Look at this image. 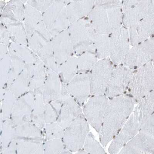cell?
<instances>
[{"instance_id":"obj_1","label":"cell","mask_w":154,"mask_h":154,"mask_svg":"<svg viewBox=\"0 0 154 154\" xmlns=\"http://www.w3.org/2000/svg\"><path fill=\"white\" fill-rule=\"evenodd\" d=\"M126 94L109 99L100 132V142L105 146L112 141L127 121L135 105Z\"/></svg>"},{"instance_id":"obj_2","label":"cell","mask_w":154,"mask_h":154,"mask_svg":"<svg viewBox=\"0 0 154 154\" xmlns=\"http://www.w3.org/2000/svg\"><path fill=\"white\" fill-rule=\"evenodd\" d=\"M87 18L97 33L110 35L123 26L122 1H95Z\"/></svg>"},{"instance_id":"obj_3","label":"cell","mask_w":154,"mask_h":154,"mask_svg":"<svg viewBox=\"0 0 154 154\" xmlns=\"http://www.w3.org/2000/svg\"><path fill=\"white\" fill-rule=\"evenodd\" d=\"M68 29L74 55L77 57L86 51L95 52L96 33L87 17L70 24Z\"/></svg>"},{"instance_id":"obj_4","label":"cell","mask_w":154,"mask_h":154,"mask_svg":"<svg viewBox=\"0 0 154 154\" xmlns=\"http://www.w3.org/2000/svg\"><path fill=\"white\" fill-rule=\"evenodd\" d=\"M154 89V60L134 70L127 94L136 104Z\"/></svg>"},{"instance_id":"obj_5","label":"cell","mask_w":154,"mask_h":154,"mask_svg":"<svg viewBox=\"0 0 154 154\" xmlns=\"http://www.w3.org/2000/svg\"><path fill=\"white\" fill-rule=\"evenodd\" d=\"M118 153L154 154V114L144 124L138 133L122 148Z\"/></svg>"},{"instance_id":"obj_6","label":"cell","mask_w":154,"mask_h":154,"mask_svg":"<svg viewBox=\"0 0 154 154\" xmlns=\"http://www.w3.org/2000/svg\"><path fill=\"white\" fill-rule=\"evenodd\" d=\"M89 132L88 122L82 113L64 130L63 139L64 147L72 152H77L83 148Z\"/></svg>"},{"instance_id":"obj_7","label":"cell","mask_w":154,"mask_h":154,"mask_svg":"<svg viewBox=\"0 0 154 154\" xmlns=\"http://www.w3.org/2000/svg\"><path fill=\"white\" fill-rule=\"evenodd\" d=\"M123 27L126 28L142 20L154 9V1H122Z\"/></svg>"},{"instance_id":"obj_8","label":"cell","mask_w":154,"mask_h":154,"mask_svg":"<svg viewBox=\"0 0 154 154\" xmlns=\"http://www.w3.org/2000/svg\"><path fill=\"white\" fill-rule=\"evenodd\" d=\"M114 67L109 58L99 60L90 72L91 95L105 94Z\"/></svg>"},{"instance_id":"obj_9","label":"cell","mask_w":154,"mask_h":154,"mask_svg":"<svg viewBox=\"0 0 154 154\" xmlns=\"http://www.w3.org/2000/svg\"><path fill=\"white\" fill-rule=\"evenodd\" d=\"M154 36L141 43L131 46L122 64L136 70L153 61Z\"/></svg>"},{"instance_id":"obj_10","label":"cell","mask_w":154,"mask_h":154,"mask_svg":"<svg viewBox=\"0 0 154 154\" xmlns=\"http://www.w3.org/2000/svg\"><path fill=\"white\" fill-rule=\"evenodd\" d=\"M134 71L122 64L115 65L105 96L111 99L127 94Z\"/></svg>"},{"instance_id":"obj_11","label":"cell","mask_w":154,"mask_h":154,"mask_svg":"<svg viewBox=\"0 0 154 154\" xmlns=\"http://www.w3.org/2000/svg\"><path fill=\"white\" fill-rule=\"evenodd\" d=\"M109 99L105 94L91 95L82 108V114L92 127L99 133Z\"/></svg>"},{"instance_id":"obj_12","label":"cell","mask_w":154,"mask_h":154,"mask_svg":"<svg viewBox=\"0 0 154 154\" xmlns=\"http://www.w3.org/2000/svg\"><path fill=\"white\" fill-rule=\"evenodd\" d=\"M60 99L62 105L56 122L65 130L75 118L82 113V110L76 100L68 93L66 85L62 83Z\"/></svg>"},{"instance_id":"obj_13","label":"cell","mask_w":154,"mask_h":154,"mask_svg":"<svg viewBox=\"0 0 154 154\" xmlns=\"http://www.w3.org/2000/svg\"><path fill=\"white\" fill-rule=\"evenodd\" d=\"M110 36L109 58L115 65L122 64L131 47L128 29L122 26Z\"/></svg>"},{"instance_id":"obj_14","label":"cell","mask_w":154,"mask_h":154,"mask_svg":"<svg viewBox=\"0 0 154 154\" xmlns=\"http://www.w3.org/2000/svg\"><path fill=\"white\" fill-rule=\"evenodd\" d=\"M67 91L81 107L91 96L90 73H78L66 85Z\"/></svg>"},{"instance_id":"obj_15","label":"cell","mask_w":154,"mask_h":154,"mask_svg":"<svg viewBox=\"0 0 154 154\" xmlns=\"http://www.w3.org/2000/svg\"><path fill=\"white\" fill-rule=\"evenodd\" d=\"M34 99L35 93L32 90L17 98L10 118L16 126L32 121Z\"/></svg>"},{"instance_id":"obj_16","label":"cell","mask_w":154,"mask_h":154,"mask_svg":"<svg viewBox=\"0 0 154 154\" xmlns=\"http://www.w3.org/2000/svg\"><path fill=\"white\" fill-rule=\"evenodd\" d=\"M141 127L132 113L123 127L112 140L108 149L109 153H119L122 148L138 133Z\"/></svg>"},{"instance_id":"obj_17","label":"cell","mask_w":154,"mask_h":154,"mask_svg":"<svg viewBox=\"0 0 154 154\" xmlns=\"http://www.w3.org/2000/svg\"><path fill=\"white\" fill-rule=\"evenodd\" d=\"M128 30L131 46L145 42L154 36V9Z\"/></svg>"},{"instance_id":"obj_18","label":"cell","mask_w":154,"mask_h":154,"mask_svg":"<svg viewBox=\"0 0 154 154\" xmlns=\"http://www.w3.org/2000/svg\"><path fill=\"white\" fill-rule=\"evenodd\" d=\"M51 43L58 66L74 55L68 29L62 31L53 37Z\"/></svg>"},{"instance_id":"obj_19","label":"cell","mask_w":154,"mask_h":154,"mask_svg":"<svg viewBox=\"0 0 154 154\" xmlns=\"http://www.w3.org/2000/svg\"><path fill=\"white\" fill-rule=\"evenodd\" d=\"M70 24L88 17L93 9L95 1H64Z\"/></svg>"},{"instance_id":"obj_20","label":"cell","mask_w":154,"mask_h":154,"mask_svg":"<svg viewBox=\"0 0 154 154\" xmlns=\"http://www.w3.org/2000/svg\"><path fill=\"white\" fill-rule=\"evenodd\" d=\"M61 88L62 83L58 74L48 68L42 90L45 104L60 99Z\"/></svg>"},{"instance_id":"obj_21","label":"cell","mask_w":154,"mask_h":154,"mask_svg":"<svg viewBox=\"0 0 154 154\" xmlns=\"http://www.w3.org/2000/svg\"><path fill=\"white\" fill-rule=\"evenodd\" d=\"M33 68L34 64H25L24 70L8 88L17 98L29 91Z\"/></svg>"},{"instance_id":"obj_22","label":"cell","mask_w":154,"mask_h":154,"mask_svg":"<svg viewBox=\"0 0 154 154\" xmlns=\"http://www.w3.org/2000/svg\"><path fill=\"white\" fill-rule=\"evenodd\" d=\"M135 105H136L134 106L132 114L141 127L148 118L154 114V91Z\"/></svg>"},{"instance_id":"obj_23","label":"cell","mask_w":154,"mask_h":154,"mask_svg":"<svg viewBox=\"0 0 154 154\" xmlns=\"http://www.w3.org/2000/svg\"><path fill=\"white\" fill-rule=\"evenodd\" d=\"M53 37L42 21L37 26L33 33L28 40V46L37 54L47 44L51 42Z\"/></svg>"},{"instance_id":"obj_24","label":"cell","mask_w":154,"mask_h":154,"mask_svg":"<svg viewBox=\"0 0 154 154\" xmlns=\"http://www.w3.org/2000/svg\"><path fill=\"white\" fill-rule=\"evenodd\" d=\"M16 138L45 141L43 130L38 127L32 121L16 126Z\"/></svg>"},{"instance_id":"obj_25","label":"cell","mask_w":154,"mask_h":154,"mask_svg":"<svg viewBox=\"0 0 154 154\" xmlns=\"http://www.w3.org/2000/svg\"><path fill=\"white\" fill-rule=\"evenodd\" d=\"M42 90L43 87L34 91L35 99L32 112V121L38 127L43 130L46 124L44 117L45 102Z\"/></svg>"},{"instance_id":"obj_26","label":"cell","mask_w":154,"mask_h":154,"mask_svg":"<svg viewBox=\"0 0 154 154\" xmlns=\"http://www.w3.org/2000/svg\"><path fill=\"white\" fill-rule=\"evenodd\" d=\"M25 3V13L23 23L28 40L33 33L38 25L42 21V14L31 5Z\"/></svg>"},{"instance_id":"obj_27","label":"cell","mask_w":154,"mask_h":154,"mask_svg":"<svg viewBox=\"0 0 154 154\" xmlns=\"http://www.w3.org/2000/svg\"><path fill=\"white\" fill-rule=\"evenodd\" d=\"M16 138L17 154H44L45 141Z\"/></svg>"},{"instance_id":"obj_28","label":"cell","mask_w":154,"mask_h":154,"mask_svg":"<svg viewBox=\"0 0 154 154\" xmlns=\"http://www.w3.org/2000/svg\"><path fill=\"white\" fill-rule=\"evenodd\" d=\"M78 74L77 57L73 56L58 67L57 74L62 83L67 85Z\"/></svg>"},{"instance_id":"obj_29","label":"cell","mask_w":154,"mask_h":154,"mask_svg":"<svg viewBox=\"0 0 154 154\" xmlns=\"http://www.w3.org/2000/svg\"><path fill=\"white\" fill-rule=\"evenodd\" d=\"M17 99L8 88L1 89V121L11 118Z\"/></svg>"},{"instance_id":"obj_30","label":"cell","mask_w":154,"mask_h":154,"mask_svg":"<svg viewBox=\"0 0 154 154\" xmlns=\"http://www.w3.org/2000/svg\"><path fill=\"white\" fill-rule=\"evenodd\" d=\"M47 69L43 62L38 58L34 64L29 90L34 91L43 87L46 80Z\"/></svg>"},{"instance_id":"obj_31","label":"cell","mask_w":154,"mask_h":154,"mask_svg":"<svg viewBox=\"0 0 154 154\" xmlns=\"http://www.w3.org/2000/svg\"><path fill=\"white\" fill-rule=\"evenodd\" d=\"M5 25L9 32L11 42L28 46V38L23 22L17 21Z\"/></svg>"},{"instance_id":"obj_32","label":"cell","mask_w":154,"mask_h":154,"mask_svg":"<svg viewBox=\"0 0 154 154\" xmlns=\"http://www.w3.org/2000/svg\"><path fill=\"white\" fill-rule=\"evenodd\" d=\"M16 127L11 118L1 121V153L16 138Z\"/></svg>"},{"instance_id":"obj_33","label":"cell","mask_w":154,"mask_h":154,"mask_svg":"<svg viewBox=\"0 0 154 154\" xmlns=\"http://www.w3.org/2000/svg\"><path fill=\"white\" fill-rule=\"evenodd\" d=\"M65 6L64 1H54L50 7L42 14V21L49 32Z\"/></svg>"},{"instance_id":"obj_34","label":"cell","mask_w":154,"mask_h":154,"mask_svg":"<svg viewBox=\"0 0 154 154\" xmlns=\"http://www.w3.org/2000/svg\"><path fill=\"white\" fill-rule=\"evenodd\" d=\"M9 52L11 58V67L6 87L8 88L24 68L25 63L9 46Z\"/></svg>"},{"instance_id":"obj_35","label":"cell","mask_w":154,"mask_h":154,"mask_svg":"<svg viewBox=\"0 0 154 154\" xmlns=\"http://www.w3.org/2000/svg\"><path fill=\"white\" fill-rule=\"evenodd\" d=\"M95 53L99 60L109 58L111 49L110 34H96L94 41Z\"/></svg>"},{"instance_id":"obj_36","label":"cell","mask_w":154,"mask_h":154,"mask_svg":"<svg viewBox=\"0 0 154 154\" xmlns=\"http://www.w3.org/2000/svg\"><path fill=\"white\" fill-rule=\"evenodd\" d=\"M78 73H90L99 59L95 52L86 51L77 56Z\"/></svg>"},{"instance_id":"obj_37","label":"cell","mask_w":154,"mask_h":154,"mask_svg":"<svg viewBox=\"0 0 154 154\" xmlns=\"http://www.w3.org/2000/svg\"><path fill=\"white\" fill-rule=\"evenodd\" d=\"M36 55L48 68L57 74L58 66L55 58L51 42L44 46Z\"/></svg>"},{"instance_id":"obj_38","label":"cell","mask_w":154,"mask_h":154,"mask_svg":"<svg viewBox=\"0 0 154 154\" xmlns=\"http://www.w3.org/2000/svg\"><path fill=\"white\" fill-rule=\"evenodd\" d=\"M9 46L23 59L25 64H34L38 58L37 55L28 46L11 42Z\"/></svg>"},{"instance_id":"obj_39","label":"cell","mask_w":154,"mask_h":154,"mask_svg":"<svg viewBox=\"0 0 154 154\" xmlns=\"http://www.w3.org/2000/svg\"><path fill=\"white\" fill-rule=\"evenodd\" d=\"M61 105L62 102L60 99L45 104L44 117L46 124L56 122Z\"/></svg>"},{"instance_id":"obj_40","label":"cell","mask_w":154,"mask_h":154,"mask_svg":"<svg viewBox=\"0 0 154 154\" xmlns=\"http://www.w3.org/2000/svg\"><path fill=\"white\" fill-rule=\"evenodd\" d=\"M70 25L65 6L62 10L60 16L55 22L49 32L53 38L62 31L68 29Z\"/></svg>"},{"instance_id":"obj_41","label":"cell","mask_w":154,"mask_h":154,"mask_svg":"<svg viewBox=\"0 0 154 154\" xmlns=\"http://www.w3.org/2000/svg\"><path fill=\"white\" fill-rule=\"evenodd\" d=\"M45 141L53 139H63L64 130L57 122L45 124L43 129Z\"/></svg>"},{"instance_id":"obj_42","label":"cell","mask_w":154,"mask_h":154,"mask_svg":"<svg viewBox=\"0 0 154 154\" xmlns=\"http://www.w3.org/2000/svg\"><path fill=\"white\" fill-rule=\"evenodd\" d=\"M11 67V58L9 52L1 58L0 63V86L5 88Z\"/></svg>"},{"instance_id":"obj_43","label":"cell","mask_w":154,"mask_h":154,"mask_svg":"<svg viewBox=\"0 0 154 154\" xmlns=\"http://www.w3.org/2000/svg\"><path fill=\"white\" fill-rule=\"evenodd\" d=\"M83 148L88 154H106L99 143L94 138V136L89 132L85 140Z\"/></svg>"},{"instance_id":"obj_44","label":"cell","mask_w":154,"mask_h":154,"mask_svg":"<svg viewBox=\"0 0 154 154\" xmlns=\"http://www.w3.org/2000/svg\"><path fill=\"white\" fill-rule=\"evenodd\" d=\"M64 147L63 139H57L47 140L45 142L44 154H60Z\"/></svg>"},{"instance_id":"obj_45","label":"cell","mask_w":154,"mask_h":154,"mask_svg":"<svg viewBox=\"0 0 154 154\" xmlns=\"http://www.w3.org/2000/svg\"><path fill=\"white\" fill-rule=\"evenodd\" d=\"M18 21L23 22L25 13V4L22 1H10L6 3Z\"/></svg>"},{"instance_id":"obj_46","label":"cell","mask_w":154,"mask_h":154,"mask_svg":"<svg viewBox=\"0 0 154 154\" xmlns=\"http://www.w3.org/2000/svg\"><path fill=\"white\" fill-rule=\"evenodd\" d=\"M54 2V1H27L26 3L43 14Z\"/></svg>"},{"instance_id":"obj_47","label":"cell","mask_w":154,"mask_h":154,"mask_svg":"<svg viewBox=\"0 0 154 154\" xmlns=\"http://www.w3.org/2000/svg\"><path fill=\"white\" fill-rule=\"evenodd\" d=\"M11 42L7 28L5 24L1 23V44L9 46Z\"/></svg>"},{"instance_id":"obj_48","label":"cell","mask_w":154,"mask_h":154,"mask_svg":"<svg viewBox=\"0 0 154 154\" xmlns=\"http://www.w3.org/2000/svg\"><path fill=\"white\" fill-rule=\"evenodd\" d=\"M1 154H17V141L16 138L12 141L7 147L6 149Z\"/></svg>"},{"instance_id":"obj_49","label":"cell","mask_w":154,"mask_h":154,"mask_svg":"<svg viewBox=\"0 0 154 154\" xmlns=\"http://www.w3.org/2000/svg\"><path fill=\"white\" fill-rule=\"evenodd\" d=\"M6 45L1 44V58L9 52V48Z\"/></svg>"},{"instance_id":"obj_50","label":"cell","mask_w":154,"mask_h":154,"mask_svg":"<svg viewBox=\"0 0 154 154\" xmlns=\"http://www.w3.org/2000/svg\"><path fill=\"white\" fill-rule=\"evenodd\" d=\"M6 4L5 3V1H0V5H1V12H2V10H3L4 8H5V6H6Z\"/></svg>"},{"instance_id":"obj_51","label":"cell","mask_w":154,"mask_h":154,"mask_svg":"<svg viewBox=\"0 0 154 154\" xmlns=\"http://www.w3.org/2000/svg\"><path fill=\"white\" fill-rule=\"evenodd\" d=\"M72 152L69 150L67 149V148H65V147L63 148L62 151L60 154H71Z\"/></svg>"},{"instance_id":"obj_52","label":"cell","mask_w":154,"mask_h":154,"mask_svg":"<svg viewBox=\"0 0 154 154\" xmlns=\"http://www.w3.org/2000/svg\"><path fill=\"white\" fill-rule=\"evenodd\" d=\"M77 154H88L83 148H82L77 152Z\"/></svg>"}]
</instances>
